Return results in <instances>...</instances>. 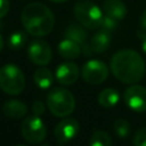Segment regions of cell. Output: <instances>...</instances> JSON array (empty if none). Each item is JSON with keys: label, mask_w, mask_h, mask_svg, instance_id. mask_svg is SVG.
Masks as SVG:
<instances>
[{"label": "cell", "mask_w": 146, "mask_h": 146, "mask_svg": "<svg viewBox=\"0 0 146 146\" xmlns=\"http://www.w3.org/2000/svg\"><path fill=\"white\" fill-rule=\"evenodd\" d=\"M111 71L122 83L133 84L143 79L145 73V63L137 51L123 49L115 52L112 57Z\"/></svg>", "instance_id": "obj_1"}, {"label": "cell", "mask_w": 146, "mask_h": 146, "mask_svg": "<svg viewBox=\"0 0 146 146\" xmlns=\"http://www.w3.org/2000/svg\"><path fill=\"white\" fill-rule=\"evenodd\" d=\"M26 32L34 36L48 35L55 25L52 11L43 3L32 2L24 7L21 16Z\"/></svg>", "instance_id": "obj_2"}, {"label": "cell", "mask_w": 146, "mask_h": 146, "mask_svg": "<svg viewBox=\"0 0 146 146\" xmlns=\"http://www.w3.org/2000/svg\"><path fill=\"white\" fill-rule=\"evenodd\" d=\"M47 106L58 117L68 116L75 108V99L71 91L64 88H54L47 95Z\"/></svg>", "instance_id": "obj_3"}, {"label": "cell", "mask_w": 146, "mask_h": 146, "mask_svg": "<svg viewBox=\"0 0 146 146\" xmlns=\"http://www.w3.org/2000/svg\"><path fill=\"white\" fill-rule=\"evenodd\" d=\"M0 88L8 95H19L25 88V76L14 64L0 67Z\"/></svg>", "instance_id": "obj_4"}, {"label": "cell", "mask_w": 146, "mask_h": 146, "mask_svg": "<svg viewBox=\"0 0 146 146\" xmlns=\"http://www.w3.org/2000/svg\"><path fill=\"white\" fill-rule=\"evenodd\" d=\"M73 13L78 22L89 30H95L99 27L102 19H103V13L99 9L98 6H96L91 1L82 0L74 5Z\"/></svg>", "instance_id": "obj_5"}, {"label": "cell", "mask_w": 146, "mask_h": 146, "mask_svg": "<svg viewBox=\"0 0 146 146\" xmlns=\"http://www.w3.org/2000/svg\"><path fill=\"white\" fill-rule=\"evenodd\" d=\"M22 135L24 139L31 144L41 143L47 136V129L43 121L36 116H27L22 123Z\"/></svg>", "instance_id": "obj_6"}, {"label": "cell", "mask_w": 146, "mask_h": 146, "mask_svg": "<svg viewBox=\"0 0 146 146\" xmlns=\"http://www.w3.org/2000/svg\"><path fill=\"white\" fill-rule=\"evenodd\" d=\"M82 78L87 83L100 84L108 76V67L105 63L98 59H91L84 63L82 67Z\"/></svg>", "instance_id": "obj_7"}, {"label": "cell", "mask_w": 146, "mask_h": 146, "mask_svg": "<svg viewBox=\"0 0 146 146\" xmlns=\"http://www.w3.org/2000/svg\"><path fill=\"white\" fill-rule=\"evenodd\" d=\"M51 48L44 40L35 39L27 48V56L30 60L36 65L44 66L51 60Z\"/></svg>", "instance_id": "obj_8"}, {"label": "cell", "mask_w": 146, "mask_h": 146, "mask_svg": "<svg viewBox=\"0 0 146 146\" xmlns=\"http://www.w3.org/2000/svg\"><path fill=\"white\" fill-rule=\"evenodd\" d=\"M124 103L129 108L136 112L146 111V88L139 84H132L123 95Z\"/></svg>", "instance_id": "obj_9"}, {"label": "cell", "mask_w": 146, "mask_h": 146, "mask_svg": "<svg viewBox=\"0 0 146 146\" xmlns=\"http://www.w3.org/2000/svg\"><path fill=\"white\" fill-rule=\"evenodd\" d=\"M80 124L78 120L74 117H66L63 119L55 128L54 133L59 144H65L70 140H72L78 133H79Z\"/></svg>", "instance_id": "obj_10"}, {"label": "cell", "mask_w": 146, "mask_h": 146, "mask_svg": "<svg viewBox=\"0 0 146 146\" xmlns=\"http://www.w3.org/2000/svg\"><path fill=\"white\" fill-rule=\"evenodd\" d=\"M79 78V67L73 62H64L56 68V79L64 86H70L76 82Z\"/></svg>", "instance_id": "obj_11"}, {"label": "cell", "mask_w": 146, "mask_h": 146, "mask_svg": "<svg viewBox=\"0 0 146 146\" xmlns=\"http://www.w3.org/2000/svg\"><path fill=\"white\" fill-rule=\"evenodd\" d=\"M3 114L9 119H21L27 113V106L19 99H9L2 106Z\"/></svg>", "instance_id": "obj_12"}, {"label": "cell", "mask_w": 146, "mask_h": 146, "mask_svg": "<svg viewBox=\"0 0 146 146\" xmlns=\"http://www.w3.org/2000/svg\"><path fill=\"white\" fill-rule=\"evenodd\" d=\"M106 16H110L116 21H121L127 16L128 9L121 0H105L103 6Z\"/></svg>", "instance_id": "obj_13"}, {"label": "cell", "mask_w": 146, "mask_h": 146, "mask_svg": "<svg viewBox=\"0 0 146 146\" xmlns=\"http://www.w3.org/2000/svg\"><path fill=\"white\" fill-rule=\"evenodd\" d=\"M58 52L63 58L75 59L80 56V54L82 52V49H81V46L78 42L65 38L58 44Z\"/></svg>", "instance_id": "obj_14"}, {"label": "cell", "mask_w": 146, "mask_h": 146, "mask_svg": "<svg viewBox=\"0 0 146 146\" xmlns=\"http://www.w3.org/2000/svg\"><path fill=\"white\" fill-rule=\"evenodd\" d=\"M111 33L105 32L103 30H99L97 33H95L90 40V47L94 52H104L105 50L108 49L111 44Z\"/></svg>", "instance_id": "obj_15"}, {"label": "cell", "mask_w": 146, "mask_h": 146, "mask_svg": "<svg viewBox=\"0 0 146 146\" xmlns=\"http://www.w3.org/2000/svg\"><path fill=\"white\" fill-rule=\"evenodd\" d=\"M65 36L67 39H71L75 42H78L80 46L84 44L88 39V33L86 31V27L79 24H71L65 30Z\"/></svg>", "instance_id": "obj_16"}, {"label": "cell", "mask_w": 146, "mask_h": 146, "mask_svg": "<svg viewBox=\"0 0 146 146\" xmlns=\"http://www.w3.org/2000/svg\"><path fill=\"white\" fill-rule=\"evenodd\" d=\"M120 100V95L119 91L114 88H106L100 91L98 96V103L103 107H113L115 106Z\"/></svg>", "instance_id": "obj_17"}, {"label": "cell", "mask_w": 146, "mask_h": 146, "mask_svg": "<svg viewBox=\"0 0 146 146\" xmlns=\"http://www.w3.org/2000/svg\"><path fill=\"white\" fill-rule=\"evenodd\" d=\"M34 82L35 84L41 88V89H47L51 86L52 81H54V76L52 73L50 72V70L46 68V67H40L35 71L34 75H33Z\"/></svg>", "instance_id": "obj_18"}, {"label": "cell", "mask_w": 146, "mask_h": 146, "mask_svg": "<svg viewBox=\"0 0 146 146\" xmlns=\"http://www.w3.org/2000/svg\"><path fill=\"white\" fill-rule=\"evenodd\" d=\"M89 146H112L111 136L104 130H96L90 137Z\"/></svg>", "instance_id": "obj_19"}, {"label": "cell", "mask_w": 146, "mask_h": 146, "mask_svg": "<svg viewBox=\"0 0 146 146\" xmlns=\"http://www.w3.org/2000/svg\"><path fill=\"white\" fill-rule=\"evenodd\" d=\"M27 36L23 31H15L8 38V47L11 50H19L26 43Z\"/></svg>", "instance_id": "obj_20"}, {"label": "cell", "mask_w": 146, "mask_h": 146, "mask_svg": "<svg viewBox=\"0 0 146 146\" xmlns=\"http://www.w3.org/2000/svg\"><path fill=\"white\" fill-rule=\"evenodd\" d=\"M130 123L124 119H116L113 123V129L120 138H125L130 133Z\"/></svg>", "instance_id": "obj_21"}, {"label": "cell", "mask_w": 146, "mask_h": 146, "mask_svg": "<svg viewBox=\"0 0 146 146\" xmlns=\"http://www.w3.org/2000/svg\"><path fill=\"white\" fill-rule=\"evenodd\" d=\"M117 22H119V21H116V19H114V18H112V17L105 15V16L103 17V19H102V23H100V25H99V29L103 30V31H105V32L112 33L113 31L116 30V27H117Z\"/></svg>", "instance_id": "obj_22"}, {"label": "cell", "mask_w": 146, "mask_h": 146, "mask_svg": "<svg viewBox=\"0 0 146 146\" xmlns=\"http://www.w3.org/2000/svg\"><path fill=\"white\" fill-rule=\"evenodd\" d=\"M133 145L135 146H146V127L140 128L137 130L133 137Z\"/></svg>", "instance_id": "obj_23"}, {"label": "cell", "mask_w": 146, "mask_h": 146, "mask_svg": "<svg viewBox=\"0 0 146 146\" xmlns=\"http://www.w3.org/2000/svg\"><path fill=\"white\" fill-rule=\"evenodd\" d=\"M32 111H33L34 115L40 116V115L44 112V104H43L41 100H35V102L32 104Z\"/></svg>", "instance_id": "obj_24"}, {"label": "cell", "mask_w": 146, "mask_h": 146, "mask_svg": "<svg viewBox=\"0 0 146 146\" xmlns=\"http://www.w3.org/2000/svg\"><path fill=\"white\" fill-rule=\"evenodd\" d=\"M9 8H10L9 0H0V19L8 14Z\"/></svg>", "instance_id": "obj_25"}, {"label": "cell", "mask_w": 146, "mask_h": 146, "mask_svg": "<svg viewBox=\"0 0 146 146\" xmlns=\"http://www.w3.org/2000/svg\"><path fill=\"white\" fill-rule=\"evenodd\" d=\"M140 25L144 30H146V9L140 15Z\"/></svg>", "instance_id": "obj_26"}, {"label": "cell", "mask_w": 146, "mask_h": 146, "mask_svg": "<svg viewBox=\"0 0 146 146\" xmlns=\"http://www.w3.org/2000/svg\"><path fill=\"white\" fill-rule=\"evenodd\" d=\"M141 49L146 54V33L141 35Z\"/></svg>", "instance_id": "obj_27"}, {"label": "cell", "mask_w": 146, "mask_h": 146, "mask_svg": "<svg viewBox=\"0 0 146 146\" xmlns=\"http://www.w3.org/2000/svg\"><path fill=\"white\" fill-rule=\"evenodd\" d=\"M3 39H2V36H1V34H0V51L3 49Z\"/></svg>", "instance_id": "obj_28"}, {"label": "cell", "mask_w": 146, "mask_h": 146, "mask_svg": "<svg viewBox=\"0 0 146 146\" xmlns=\"http://www.w3.org/2000/svg\"><path fill=\"white\" fill-rule=\"evenodd\" d=\"M50 1H52V2H57V3H62V2H66V1H68V0H50Z\"/></svg>", "instance_id": "obj_29"}, {"label": "cell", "mask_w": 146, "mask_h": 146, "mask_svg": "<svg viewBox=\"0 0 146 146\" xmlns=\"http://www.w3.org/2000/svg\"><path fill=\"white\" fill-rule=\"evenodd\" d=\"M1 29H2V23L0 22V30H1Z\"/></svg>", "instance_id": "obj_30"}, {"label": "cell", "mask_w": 146, "mask_h": 146, "mask_svg": "<svg viewBox=\"0 0 146 146\" xmlns=\"http://www.w3.org/2000/svg\"><path fill=\"white\" fill-rule=\"evenodd\" d=\"M16 146H25V145H16Z\"/></svg>", "instance_id": "obj_31"}, {"label": "cell", "mask_w": 146, "mask_h": 146, "mask_svg": "<svg viewBox=\"0 0 146 146\" xmlns=\"http://www.w3.org/2000/svg\"><path fill=\"white\" fill-rule=\"evenodd\" d=\"M41 146H48V145H41Z\"/></svg>", "instance_id": "obj_32"}]
</instances>
